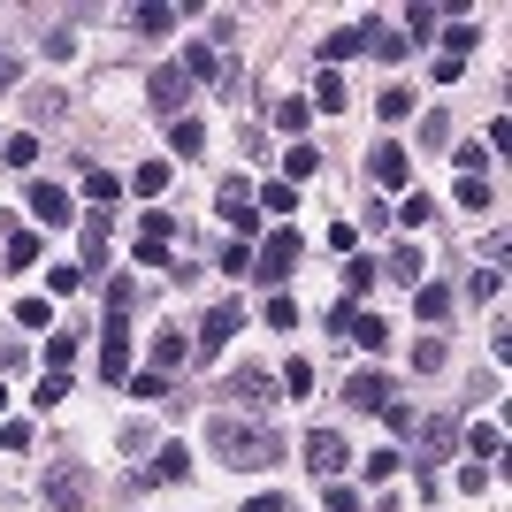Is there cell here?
Listing matches in <instances>:
<instances>
[{"label":"cell","instance_id":"obj_1","mask_svg":"<svg viewBox=\"0 0 512 512\" xmlns=\"http://www.w3.org/2000/svg\"><path fill=\"white\" fill-rule=\"evenodd\" d=\"M207 444L222 451L230 467H276V459H283V444H276V436H268L260 421H237V413H222V421L207 428Z\"/></svg>","mask_w":512,"mask_h":512},{"label":"cell","instance_id":"obj_2","mask_svg":"<svg viewBox=\"0 0 512 512\" xmlns=\"http://www.w3.org/2000/svg\"><path fill=\"white\" fill-rule=\"evenodd\" d=\"M291 268H299V230H276V237H268V245L253 253V276L283 291V276H291Z\"/></svg>","mask_w":512,"mask_h":512},{"label":"cell","instance_id":"obj_3","mask_svg":"<svg viewBox=\"0 0 512 512\" xmlns=\"http://www.w3.org/2000/svg\"><path fill=\"white\" fill-rule=\"evenodd\" d=\"M85 497H92L85 467H54V474H46V505H54V512H85Z\"/></svg>","mask_w":512,"mask_h":512},{"label":"cell","instance_id":"obj_4","mask_svg":"<svg viewBox=\"0 0 512 512\" xmlns=\"http://www.w3.org/2000/svg\"><path fill=\"white\" fill-rule=\"evenodd\" d=\"M306 467H314L321 482H337V474L352 467V451H344V436H329V428H314V436H306Z\"/></svg>","mask_w":512,"mask_h":512},{"label":"cell","instance_id":"obj_5","mask_svg":"<svg viewBox=\"0 0 512 512\" xmlns=\"http://www.w3.org/2000/svg\"><path fill=\"white\" fill-rule=\"evenodd\" d=\"M100 375H107V383H130V329H123V314H107V337H100Z\"/></svg>","mask_w":512,"mask_h":512},{"label":"cell","instance_id":"obj_6","mask_svg":"<svg viewBox=\"0 0 512 512\" xmlns=\"http://www.w3.org/2000/svg\"><path fill=\"white\" fill-rule=\"evenodd\" d=\"M237 321H245V306H237V299H222V306H214L207 321H199V337H192V352H222V344L237 337Z\"/></svg>","mask_w":512,"mask_h":512},{"label":"cell","instance_id":"obj_7","mask_svg":"<svg viewBox=\"0 0 512 512\" xmlns=\"http://www.w3.org/2000/svg\"><path fill=\"white\" fill-rule=\"evenodd\" d=\"M367 176H375V184H383V192H406V176H413V161H406V146H375L367 153Z\"/></svg>","mask_w":512,"mask_h":512},{"label":"cell","instance_id":"obj_8","mask_svg":"<svg viewBox=\"0 0 512 512\" xmlns=\"http://www.w3.org/2000/svg\"><path fill=\"white\" fill-rule=\"evenodd\" d=\"M184 100H192V77H184V69H161V77H153V107H161V115H184Z\"/></svg>","mask_w":512,"mask_h":512},{"label":"cell","instance_id":"obj_9","mask_svg":"<svg viewBox=\"0 0 512 512\" xmlns=\"http://www.w3.org/2000/svg\"><path fill=\"white\" fill-rule=\"evenodd\" d=\"M184 360H192V337H184V329H161V337H153V375H176Z\"/></svg>","mask_w":512,"mask_h":512},{"label":"cell","instance_id":"obj_10","mask_svg":"<svg viewBox=\"0 0 512 512\" xmlns=\"http://www.w3.org/2000/svg\"><path fill=\"white\" fill-rule=\"evenodd\" d=\"M360 46H367V23H344V31H329V39H321V62L337 69V62H352Z\"/></svg>","mask_w":512,"mask_h":512},{"label":"cell","instance_id":"obj_11","mask_svg":"<svg viewBox=\"0 0 512 512\" xmlns=\"http://www.w3.org/2000/svg\"><path fill=\"white\" fill-rule=\"evenodd\" d=\"M344 398H352L360 413H383V406H390V383H383V375H352V383H344Z\"/></svg>","mask_w":512,"mask_h":512},{"label":"cell","instance_id":"obj_12","mask_svg":"<svg viewBox=\"0 0 512 512\" xmlns=\"http://www.w3.org/2000/svg\"><path fill=\"white\" fill-rule=\"evenodd\" d=\"M31 214L62 230V222H69V192H62V184H31Z\"/></svg>","mask_w":512,"mask_h":512},{"label":"cell","instance_id":"obj_13","mask_svg":"<svg viewBox=\"0 0 512 512\" xmlns=\"http://www.w3.org/2000/svg\"><path fill=\"white\" fill-rule=\"evenodd\" d=\"M176 69H184V77H207V85H222V54H214V46H184V62H176ZM222 92H230V85H222Z\"/></svg>","mask_w":512,"mask_h":512},{"label":"cell","instance_id":"obj_14","mask_svg":"<svg viewBox=\"0 0 512 512\" xmlns=\"http://www.w3.org/2000/svg\"><path fill=\"white\" fill-rule=\"evenodd\" d=\"M367 54H375V62H398V54H406V31H390V23L367 16Z\"/></svg>","mask_w":512,"mask_h":512},{"label":"cell","instance_id":"obj_15","mask_svg":"<svg viewBox=\"0 0 512 512\" xmlns=\"http://www.w3.org/2000/svg\"><path fill=\"white\" fill-rule=\"evenodd\" d=\"M130 192H138V199H161V192H169V161H138V169H130Z\"/></svg>","mask_w":512,"mask_h":512},{"label":"cell","instance_id":"obj_16","mask_svg":"<svg viewBox=\"0 0 512 512\" xmlns=\"http://www.w3.org/2000/svg\"><path fill=\"white\" fill-rule=\"evenodd\" d=\"M436 31H444V62H459V54H474V39H482V31H474L467 16H451V23H436Z\"/></svg>","mask_w":512,"mask_h":512},{"label":"cell","instance_id":"obj_17","mask_svg":"<svg viewBox=\"0 0 512 512\" xmlns=\"http://www.w3.org/2000/svg\"><path fill=\"white\" fill-rule=\"evenodd\" d=\"M230 390H237V398H253V406H260V398L276 390V375H268V367H237V375H230Z\"/></svg>","mask_w":512,"mask_h":512},{"label":"cell","instance_id":"obj_18","mask_svg":"<svg viewBox=\"0 0 512 512\" xmlns=\"http://www.w3.org/2000/svg\"><path fill=\"white\" fill-rule=\"evenodd\" d=\"M344 337H360V352H383V344H390V329H383L375 314H352V321H344Z\"/></svg>","mask_w":512,"mask_h":512},{"label":"cell","instance_id":"obj_19","mask_svg":"<svg viewBox=\"0 0 512 512\" xmlns=\"http://www.w3.org/2000/svg\"><path fill=\"white\" fill-rule=\"evenodd\" d=\"M383 276H398V283H413V291H421V245H398Z\"/></svg>","mask_w":512,"mask_h":512},{"label":"cell","instance_id":"obj_20","mask_svg":"<svg viewBox=\"0 0 512 512\" xmlns=\"http://www.w3.org/2000/svg\"><path fill=\"white\" fill-rule=\"evenodd\" d=\"M153 474H161V482H184V474H192V451H184V444H161Z\"/></svg>","mask_w":512,"mask_h":512},{"label":"cell","instance_id":"obj_21","mask_svg":"<svg viewBox=\"0 0 512 512\" xmlns=\"http://www.w3.org/2000/svg\"><path fill=\"white\" fill-rule=\"evenodd\" d=\"M260 321H268V329H299V299H291V291H276V299L260 306Z\"/></svg>","mask_w":512,"mask_h":512},{"label":"cell","instance_id":"obj_22","mask_svg":"<svg viewBox=\"0 0 512 512\" xmlns=\"http://www.w3.org/2000/svg\"><path fill=\"white\" fill-rule=\"evenodd\" d=\"M314 169H321V153L306 146V138H299V146H291V153H283V176H291V184H306V176H314Z\"/></svg>","mask_w":512,"mask_h":512},{"label":"cell","instance_id":"obj_23","mask_svg":"<svg viewBox=\"0 0 512 512\" xmlns=\"http://www.w3.org/2000/svg\"><path fill=\"white\" fill-rule=\"evenodd\" d=\"M344 100H352V92H344V77H337V69H321V77H314V107H329V115H337Z\"/></svg>","mask_w":512,"mask_h":512},{"label":"cell","instance_id":"obj_24","mask_svg":"<svg viewBox=\"0 0 512 512\" xmlns=\"http://www.w3.org/2000/svg\"><path fill=\"white\" fill-rule=\"evenodd\" d=\"M375 115H383V123H406V115H413V92H406V85H383V100H375Z\"/></svg>","mask_w":512,"mask_h":512},{"label":"cell","instance_id":"obj_25","mask_svg":"<svg viewBox=\"0 0 512 512\" xmlns=\"http://www.w3.org/2000/svg\"><path fill=\"white\" fill-rule=\"evenodd\" d=\"M0 161H8V169H31V161H39V138H31V130H16V138L0 146Z\"/></svg>","mask_w":512,"mask_h":512},{"label":"cell","instance_id":"obj_26","mask_svg":"<svg viewBox=\"0 0 512 512\" xmlns=\"http://www.w3.org/2000/svg\"><path fill=\"white\" fill-rule=\"evenodd\" d=\"M107 237H115V230H107V214H85V260H92V268L107 260Z\"/></svg>","mask_w":512,"mask_h":512},{"label":"cell","instance_id":"obj_27","mask_svg":"<svg viewBox=\"0 0 512 512\" xmlns=\"http://www.w3.org/2000/svg\"><path fill=\"white\" fill-rule=\"evenodd\" d=\"M130 23H138V31H176V8H161V0H146V8H130Z\"/></svg>","mask_w":512,"mask_h":512},{"label":"cell","instance_id":"obj_28","mask_svg":"<svg viewBox=\"0 0 512 512\" xmlns=\"http://www.w3.org/2000/svg\"><path fill=\"white\" fill-rule=\"evenodd\" d=\"M8 268H39V237H31V230L8 237Z\"/></svg>","mask_w":512,"mask_h":512},{"label":"cell","instance_id":"obj_29","mask_svg":"<svg viewBox=\"0 0 512 512\" xmlns=\"http://www.w3.org/2000/svg\"><path fill=\"white\" fill-rule=\"evenodd\" d=\"M428 214H436V207H428V192H406V207H398V214H390V222H406V230H421V222H428Z\"/></svg>","mask_w":512,"mask_h":512},{"label":"cell","instance_id":"obj_30","mask_svg":"<svg viewBox=\"0 0 512 512\" xmlns=\"http://www.w3.org/2000/svg\"><path fill=\"white\" fill-rule=\"evenodd\" d=\"M16 321L23 329H46V321H54V299H16Z\"/></svg>","mask_w":512,"mask_h":512},{"label":"cell","instance_id":"obj_31","mask_svg":"<svg viewBox=\"0 0 512 512\" xmlns=\"http://www.w3.org/2000/svg\"><path fill=\"white\" fill-rule=\"evenodd\" d=\"M467 444H474V459H490V451H505V436H497L490 421H474V428H467Z\"/></svg>","mask_w":512,"mask_h":512},{"label":"cell","instance_id":"obj_32","mask_svg":"<svg viewBox=\"0 0 512 512\" xmlns=\"http://www.w3.org/2000/svg\"><path fill=\"white\" fill-rule=\"evenodd\" d=\"M459 207H467V214H490V184H482V176H467V184H459Z\"/></svg>","mask_w":512,"mask_h":512},{"label":"cell","instance_id":"obj_33","mask_svg":"<svg viewBox=\"0 0 512 512\" xmlns=\"http://www.w3.org/2000/svg\"><path fill=\"white\" fill-rule=\"evenodd\" d=\"M306 115H314V107H306V100H283V107H276V123L291 130V138H306Z\"/></svg>","mask_w":512,"mask_h":512},{"label":"cell","instance_id":"obj_34","mask_svg":"<svg viewBox=\"0 0 512 512\" xmlns=\"http://www.w3.org/2000/svg\"><path fill=\"white\" fill-rule=\"evenodd\" d=\"M130 398H169V375H153V367H146V375H130Z\"/></svg>","mask_w":512,"mask_h":512},{"label":"cell","instance_id":"obj_35","mask_svg":"<svg viewBox=\"0 0 512 512\" xmlns=\"http://www.w3.org/2000/svg\"><path fill=\"white\" fill-rule=\"evenodd\" d=\"M199 146H207V130H199L192 115H176V153H199Z\"/></svg>","mask_w":512,"mask_h":512},{"label":"cell","instance_id":"obj_36","mask_svg":"<svg viewBox=\"0 0 512 512\" xmlns=\"http://www.w3.org/2000/svg\"><path fill=\"white\" fill-rule=\"evenodd\" d=\"M413 367H421V375H436V367H444V344L421 337V344H413Z\"/></svg>","mask_w":512,"mask_h":512},{"label":"cell","instance_id":"obj_37","mask_svg":"<svg viewBox=\"0 0 512 512\" xmlns=\"http://www.w3.org/2000/svg\"><path fill=\"white\" fill-rule=\"evenodd\" d=\"M283 390H291V398H306V390H314V367L291 360V367H283Z\"/></svg>","mask_w":512,"mask_h":512},{"label":"cell","instance_id":"obj_38","mask_svg":"<svg viewBox=\"0 0 512 512\" xmlns=\"http://www.w3.org/2000/svg\"><path fill=\"white\" fill-rule=\"evenodd\" d=\"M260 207H268V214H291V207H299V192H291V184H268V192H260Z\"/></svg>","mask_w":512,"mask_h":512},{"label":"cell","instance_id":"obj_39","mask_svg":"<svg viewBox=\"0 0 512 512\" xmlns=\"http://www.w3.org/2000/svg\"><path fill=\"white\" fill-rule=\"evenodd\" d=\"M85 199H100V207H107V199H115V169H92L85 176Z\"/></svg>","mask_w":512,"mask_h":512},{"label":"cell","instance_id":"obj_40","mask_svg":"<svg viewBox=\"0 0 512 512\" xmlns=\"http://www.w3.org/2000/svg\"><path fill=\"white\" fill-rule=\"evenodd\" d=\"M421 451H451V421H421Z\"/></svg>","mask_w":512,"mask_h":512},{"label":"cell","instance_id":"obj_41","mask_svg":"<svg viewBox=\"0 0 512 512\" xmlns=\"http://www.w3.org/2000/svg\"><path fill=\"white\" fill-rule=\"evenodd\" d=\"M138 268H169V245H161V237H138Z\"/></svg>","mask_w":512,"mask_h":512},{"label":"cell","instance_id":"obj_42","mask_svg":"<svg viewBox=\"0 0 512 512\" xmlns=\"http://www.w3.org/2000/svg\"><path fill=\"white\" fill-rule=\"evenodd\" d=\"M398 474V451H367V482H390Z\"/></svg>","mask_w":512,"mask_h":512},{"label":"cell","instance_id":"obj_43","mask_svg":"<svg viewBox=\"0 0 512 512\" xmlns=\"http://www.w3.org/2000/svg\"><path fill=\"white\" fill-rule=\"evenodd\" d=\"M467 291H474V299H497V291H505V276H497V268H474Z\"/></svg>","mask_w":512,"mask_h":512},{"label":"cell","instance_id":"obj_44","mask_svg":"<svg viewBox=\"0 0 512 512\" xmlns=\"http://www.w3.org/2000/svg\"><path fill=\"white\" fill-rule=\"evenodd\" d=\"M329 512H360V497L344 490V482H329Z\"/></svg>","mask_w":512,"mask_h":512},{"label":"cell","instance_id":"obj_45","mask_svg":"<svg viewBox=\"0 0 512 512\" xmlns=\"http://www.w3.org/2000/svg\"><path fill=\"white\" fill-rule=\"evenodd\" d=\"M245 512H283V497H276V490H260V497H253Z\"/></svg>","mask_w":512,"mask_h":512},{"label":"cell","instance_id":"obj_46","mask_svg":"<svg viewBox=\"0 0 512 512\" xmlns=\"http://www.w3.org/2000/svg\"><path fill=\"white\" fill-rule=\"evenodd\" d=\"M16 85V54H8V46H0V92Z\"/></svg>","mask_w":512,"mask_h":512}]
</instances>
